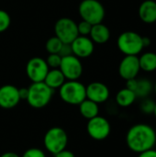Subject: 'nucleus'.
Listing matches in <instances>:
<instances>
[{
	"instance_id": "nucleus-1",
	"label": "nucleus",
	"mask_w": 156,
	"mask_h": 157,
	"mask_svg": "<svg viewBox=\"0 0 156 157\" xmlns=\"http://www.w3.org/2000/svg\"><path fill=\"white\" fill-rule=\"evenodd\" d=\"M126 144L129 149L136 154L153 149L156 144V132L148 124H135L126 134Z\"/></svg>"
},
{
	"instance_id": "nucleus-2",
	"label": "nucleus",
	"mask_w": 156,
	"mask_h": 157,
	"mask_svg": "<svg viewBox=\"0 0 156 157\" xmlns=\"http://www.w3.org/2000/svg\"><path fill=\"white\" fill-rule=\"evenodd\" d=\"M27 102L33 109H43L51 100L53 90L44 82L32 83L29 87Z\"/></svg>"
},
{
	"instance_id": "nucleus-3",
	"label": "nucleus",
	"mask_w": 156,
	"mask_h": 157,
	"mask_svg": "<svg viewBox=\"0 0 156 157\" xmlns=\"http://www.w3.org/2000/svg\"><path fill=\"white\" fill-rule=\"evenodd\" d=\"M62 100L69 105H79L86 98V86L78 80H67L59 88Z\"/></svg>"
},
{
	"instance_id": "nucleus-4",
	"label": "nucleus",
	"mask_w": 156,
	"mask_h": 157,
	"mask_svg": "<svg viewBox=\"0 0 156 157\" xmlns=\"http://www.w3.org/2000/svg\"><path fill=\"white\" fill-rule=\"evenodd\" d=\"M78 13L82 20L91 25L102 23L106 15L105 7L98 0H82L78 6Z\"/></svg>"
},
{
	"instance_id": "nucleus-5",
	"label": "nucleus",
	"mask_w": 156,
	"mask_h": 157,
	"mask_svg": "<svg viewBox=\"0 0 156 157\" xmlns=\"http://www.w3.org/2000/svg\"><path fill=\"white\" fill-rule=\"evenodd\" d=\"M117 45L124 55L138 56L144 48L143 36L131 30L122 32L117 40Z\"/></svg>"
},
{
	"instance_id": "nucleus-6",
	"label": "nucleus",
	"mask_w": 156,
	"mask_h": 157,
	"mask_svg": "<svg viewBox=\"0 0 156 157\" xmlns=\"http://www.w3.org/2000/svg\"><path fill=\"white\" fill-rule=\"evenodd\" d=\"M43 144L45 149L49 153L56 155L57 153L66 149L68 144V135L63 128L52 127L45 133Z\"/></svg>"
},
{
	"instance_id": "nucleus-7",
	"label": "nucleus",
	"mask_w": 156,
	"mask_h": 157,
	"mask_svg": "<svg viewBox=\"0 0 156 157\" xmlns=\"http://www.w3.org/2000/svg\"><path fill=\"white\" fill-rule=\"evenodd\" d=\"M55 36L64 44H71L78 36L77 24L69 17L59 18L54 25Z\"/></svg>"
},
{
	"instance_id": "nucleus-8",
	"label": "nucleus",
	"mask_w": 156,
	"mask_h": 157,
	"mask_svg": "<svg viewBox=\"0 0 156 157\" xmlns=\"http://www.w3.org/2000/svg\"><path fill=\"white\" fill-rule=\"evenodd\" d=\"M86 131L92 139L96 141H103L109 136L111 126L106 118L98 115L93 119L88 120Z\"/></svg>"
},
{
	"instance_id": "nucleus-9",
	"label": "nucleus",
	"mask_w": 156,
	"mask_h": 157,
	"mask_svg": "<svg viewBox=\"0 0 156 157\" xmlns=\"http://www.w3.org/2000/svg\"><path fill=\"white\" fill-rule=\"evenodd\" d=\"M50 68L41 57H33L29 60L26 65V74L32 83L43 82Z\"/></svg>"
},
{
	"instance_id": "nucleus-10",
	"label": "nucleus",
	"mask_w": 156,
	"mask_h": 157,
	"mask_svg": "<svg viewBox=\"0 0 156 157\" xmlns=\"http://www.w3.org/2000/svg\"><path fill=\"white\" fill-rule=\"evenodd\" d=\"M59 69L66 80H78L83 75V64L79 58L74 54L62 57Z\"/></svg>"
},
{
	"instance_id": "nucleus-11",
	"label": "nucleus",
	"mask_w": 156,
	"mask_h": 157,
	"mask_svg": "<svg viewBox=\"0 0 156 157\" xmlns=\"http://www.w3.org/2000/svg\"><path fill=\"white\" fill-rule=\"evenodd\" d=\"M141 71L139 57L135 55H125L120 61L119 65L120 76L128 81L130 79L136 78Z\"/></svg>"
},
{
	"instance_id": "nucleus-12",
	"label": "nucleus",
	"mask_w": 156,
	"mask_h": 157,
	"mask_svg": "<svg viewBox=\"0 0 156 157\" xmlns=\"http://www.w3.org/2000/svg\"><path fill=\"white\" fill-rule=\"evenodd\" d=\"M73 54L79 59L91 56L95 50V43L88 36H78L71 43Z\"/></svg>"
},
{
	"instance_id": "nucleus-13",
	"label": "nucleus",
	"mask_w": 156,
	"mask_h": 157,
	"mask_svg": "<svg viewBox=\"0 0 156 157\" xmlns=\"http://www.w3.org/2000/svg\"><path fill=\"white\" fill-rule=\"evenodd\" d=\"M20 101L18 88L13 85H4L0 87V108L10 109Z\"/></svg>"
},
{
	"instance_id": "nucleus-14",
	"label": "nucleus",
	"mask_w": 156,
	"mask_h": 157,
	"mask_svg": "<svg viewBox=\"0 0 156 157\" xmlns=\"http://www.w3.org/2000/svg\"><path fill=\"white\" fill-rule=\"evenodd\" d=\"M86 98L90 99L97 104L106 102L109 98V89L108 87L101 82H92L87 86H86Z\"/></svg>"
},
{
	"instance_id": "nucleus-15",
	"label": "nucleus",
	"mask_w": 156,
	"mask_h": 157,
	"mask_svg": "<svg viewBox=\"0 0 156 157\" xmlns=\"http://www.w3.org/2000/svg\"><path fill=\"white\" fill-rule=\"evenodd\" d=\"M126 87L134 92L137 98H146L154 90V84L147 78H133L126 81Z\"/></svg>"
},
{
	"instance_id": "nucleus-16",
	"label": "nucleus",
	"mask_w": 156,
	"mask_h": 157,
	"mask_svg": "<svg viewBox=\"0 0 156 157\" xmlns=\"http://www.w3.org/2000/svg\"><path fill=\"white\" fill-rule=\"evenodd\" d=\"M139 17L146 24L156 22V2L154 0H144L139 6Z\"/></svg>"
},
{
	"instance_id": "nucleus-17",
	"label": "nucleus",
	"mask_w": 156,
	"mask_h": 157,
	"mask_svg": "<svg viewBox=\"0 0 156 157\" xmlns=\"http://www.w3.org/2000/svg\"><path fill=\"white\" fill-rule=\"evenodd\" d=\"M89 36L94 43L104 44L110 39V30L103 23L95 24L92 26Z\"/></svg>"
},
{
	"instance_id": "nucleus-18",
	"label": "nucleus",
	"mask_w": 156,
	"mask_h": 157,
	"mask_svg": "<svg viewBox=\"0 0 156 157\" xmlns=\"http://www.w3.org/2000/svg\"><path fill=\"white\" fill-rule=\"evenodd\" d=\"M66 81L63 74L62 73V71L57 68V69H50L45 79H44V83L52 90L54 89H59Z\"/></svg>"
},
{
	"instance_id": "nucleus-19",
	"label": "nucleus",
	"mask_w": 156,
	"mask_h": 157,
	"mask_svg": "<svg viewBox=\"0 0 156 157\" xmlns=\"http://www.w3.org/2000/svg\"><path fill=\"white\" fill-rule=\"evenodd\" d=\"M79 112L80 114L86 120H90L93 119L97 116H98L99 114V107L98 104L86 98L82 103H80L79 105Z\"/></svg>"
},
{
	"instance_id": "nucleus-20",
	"label": "nucleus",
	"mask_w": 156,
	"mask_h": 157,
	"mask_svg": "<svg viewBox=\"0 0 156 157\" xmlns=\"http://www.w3.org/2000/svg\"><path fill=\"white\" fill-rule=\"evenodd\" d=\"M137 97L134 94L133 91H131V89L125 87L120 89L117 95H116V103L122 108H128L130 106H131L135 100H136Z\"/></svg>"
},
{
	"instance_id": "nucleus-21",
	"label": "nucleus",
	"mask_w": 156,
	"mask_h": 157,
	"mask_svg": "<svg viewBox=\"0 0 156 157\" xmlns=\"http://www.w3.org/2000/svg\"><path fill=\"white\" fill-rule=\"evenodd\" d=\"M139 63L141 70L151 73L156 70V53L153 52H147L139 57Z\"/></svg>"
},
{
	"instance_id": "nucleus-22",
	"label": "nucleus",
	"mask_w": 156,
	"mask_h": 157,
	"mask_svg": "<svg viewBox=\"0 0 156 157\" xmlns=\"http://www.w3.org/2000/svg\"><path fill=\"white\" fill-rule=\"evenodd\" d=\"M63 45V43L56 36H53V37H51L50 39H48V40L46 41V44H45V48H46V51L49 52V54L59 53Z\"/></svg>"
},
{
	"instance_id": "nucleus-23",
	"label": "nucleus",
	"mask_w": 156,
	"mask_h": 157,
	"mask_svg": "<svg viewBox=\"0 0 156 157\" xmlns=\"http://www.w3.org/2000/svg\"><path fill=\"white\" fill-rule=\"evenodd\" d=\"M10 24H11L10 15L6 11L0 9V33L6 31L10 27Z\"/></svg>"
},
{
	"instance_id": "nucleus-24",
	"label": "nucleus",
	"mask_w": 156,
	"mask_h": 157,
	"mask_svg": "<svg viewBox=\"0 0 156 157\" xmlns=\"http://www.w3.org/2000/svg\"><path fill=\"white\" fill-rule=\"evenodd\" d=\"M45 61H46L49 68L57 69L61 65L62 56L59 53H51V54H49L47 59H45Z\"/></svg>"
},
{
	"instance_id": "nucleus-25",
	"label": "nucleus",
	"mask_w": 156,
	"mask_h": 157,
	"mask_svg": "<svg viewBox=\"0 0 156 157\" xmlns=\"http://www.w3.org/2000/svg\"><path fill=\"white\" fill-rule=\"evenodd\" d=\"M154 107H155V102L154 100L146 98L141 103L140 109H141V111L143 113H144L146 115H150V114H154Z\"/></svg>"
},
{
	"instance_id": "nucleus-26",
	"label": "nucleus",
	"mask_w": 156,
	"mask_h": 157,
	"mask_svg": "<svg viewBox=\"0 0 156 157\" xmlns=\"http://www.w3.org/2000/svg\"><path fill=\"white\" fill-rule=\"evenodd\" d=\"M92 26L93 25H91L90 23H88V22H86L85 20H82L81 22H79L77 24L78 34L80 36H89Z\"/></svg>"
},
{
	"instance_id": "nucleus-27",
	"label": "nucleus",
	"mask_w": 156,
	"mask_h": 157,
	"mask_svg": "<svg viewBox=\"0 0 156 157\" xmlns=\"http://www.w3.org/2000/svg\"><path fill=\"white\" fill-rule=\"evenodd\" d=\"M21 157H46V155L41 149L29 148L24 152Z\"/></svg>"
},
{
	"instance_id": "nucleus-28",
	"label": "nucleus",
	"mask_w": 156,
	"mask_h": 157,
	"mask_svg": "<svg viewBox=\"0 0 156 157\" xmlns=\"http://www.w3.org/2000/svg\"><path fill=\"white\" fill-rule=\"evenodd\" d=\"M59 54L62 56V57H64V56H68V55H71L73 54V51H72V47H71V44H64L63 45Z\"/></svg>"
},
{
	"instance_id": "nucleus-29",
	"label": "nucleus",
	"mask_w": 156,
	"mask_h": 157,
	"mask_svg": "<svg viewBox=\"0 0 156 157\" xmlns=\"http://www.w3.org/2000/svg\"><path fill=\"white\" fill-rule=\"evenodd\" d=\"M54 157H75V155L73 152L64 149V150L57 153L56 155H54Z\"/></svg>"
},
{
	"instance_id": "nucleus-30",
	"label": "nucleus",
	"mask_w": 156,
	"mask_h": 157,
	"mask_svg": "<svg viewBox=\"0 0 156 157\" xmlns=\"http://www.w3.org/2000/svg\"><path fill=\"white\" fill-rule=\"evenodd\" d=\"M138 157H156V150L155 149H150L147 151H144L143 153L138 154Z\"/></svg>"
},
{
	"instance_id": "nucleus-31",
	"label": "nucleus",
	"mask_w": 156,
	"mask_h": 157,
	"mask_svg": "<svg viewBox=\"0 0 156 157\" xmlns=\"http://www.w3.org/2000/svg\"><path fill=\"white\" fill-rule=\"evenodd\" d=\"M18 94H19L20 100H21V99L27 100L28 94H29V89H28V87H22V88H18Z\"/></svg>"
},
{
	"instance_id": "nucleus-32",
	"label": "nucleus",
	"mask_w": 156,
	"mask_h": 157,
	"mask_svg": "<svg viewBox=\"0 0 156 157\" xmlns=\"http://www.w3.org/2000/svg\"><path fill=\"white\" fill-rule=\"evenodd\" d=\"M0 157H20L17 154L14 153V152H6L4 153Z\"/></svg>"
},
{
	"instance_id": "nucleus-33",
	"label": "nucleus",
	"mask_w": 156,
	"mask_h": 157,
	"mask_svg": "<svg viewBox=\"0 0 156 157\" xmlns=\"http://www.w3.org/2000/svg\"><path fill=\"white\" fill-rule=\"evenodd\" d=\"M143 46L148 47L151 44V39L149 37H143Z\"/></svg>"
},
{
	"instance_id": "nucleus-34",
	"label": "nucleus",
	"mask_w": 156,
	"mask_h": 157,
	"mask_svg": "<svg viewBox=\"0 0 156 157\" xmlns=\"http://www.w3.org/2000/svg\"><path fill=\"white\" fill-rule=\"evenodd\" d=\"M154 117L156 118V102H155V107H154Z\"/></svg>"
},
{
	"instance_id": "nucleus-35",
	"label": "nucleus",
	"mask_w": 156,
	"mask_h": 157,
	"mask_svg": "<svg viewBox=\"0 0 156 157\" xmlns=\"http://www.w3.org/2000/svg\"><path fill=\"white\" fill-rule=\"evenodd\" d=\"M154 93H155V95H156V82H155V84L154 85Z\"/></svg>"
},
{
	"instance_id": "nucleus-36",
	"label": "nucleus",
	"mask_w": 156,
	"mask_h": 157,
	"mask_svg": "<svg viewBox=\"0 0 156 157\" xmlns=\"http://www.w3.org/2000/svg\"><path fill=\"white\" fill-rule=\"evenodd\" d=\"M155 132H156V131H155Z\"/></svg>"
}]
</instances>
